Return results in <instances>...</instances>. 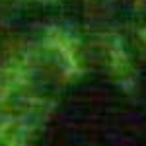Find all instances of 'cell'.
Instances as JSON below:
<instances>
[{"mask_svg":"<svg viewBox=\"0 0 146 146\" xmlns=\"http://www.w3.org/2000/svg\"><path fill=\"white\" fill-rule=\"evenodd\" d=\"M86 70L84 43L64 27H47L23 45L0 86V111L47 121L58 100Z\"/></svg>","mask_w":146,"mask_h":146,"instance_id":"obj_1","label":"cell"},{"mask_svg":"<svg viewBox=\"0 0 146 146\" xmlns=\"http://www.w3.org/2000/svg\"><path fill=\"white\" fill-rule=\"evenodd\" d=\"M129 27H131V37L135 41L138 55L146 58V0L133 2L131 16H129Z\"/></svg>","mask_w":146,"mask_h":146,"instance_id":"obj_4","label":"cell"},{"mask_svg":"<svg viewBox=\"0 0 146 146\" xmlns=\"http://www.w3.org/2000/svg\"><path fill=\"white\" fill-rule=\"evenodd\" d=\"M43 123L39 117L0 111V146H33Z\"/></svg>","mask_w":146,"mask_h":146,"instance_id":"obj_3","label":"cell"},{"mask_svg":"<svg viewBox=\"0 0 146 146\" xmlns=\"http://www.w3.org/2000/svg\"><path fill=\"white\" fill-rule=\"evenodd\" d=\"M20 49L22 47H12L6 41V37L2 35V31H0V86H2V82L6 78V74H8V70H10L12 62H14V58H16Z\"/></svg>","mask_w":146,"mask_h":146,"instance_id":"obj_5","label":"cell"},{"mask_svg":"<svg viewBox=\"0 0 146 146\" xmlns=\"http://www.w3.org/2000/svg\"><path fill=\"white\" fill-rule=\"evenodd\" d=\"M88 49L90 56L98 60L103 72L119 84L123 90H133L136 78L135 62L129 55L127 43L115 29H101L94 27L88 35Z\"/></svg>","mask_w":146,"mask_h":146,"instance_id":"obj_2","label":"cell"}]
</instances>
